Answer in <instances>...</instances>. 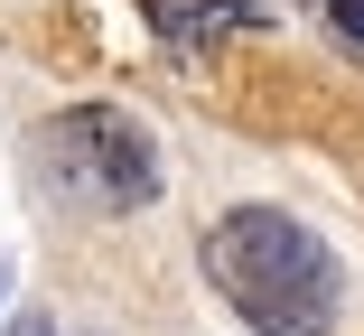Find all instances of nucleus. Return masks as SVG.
Masks as SVG:
<instances>
[{
	"label": "nucleus",
	"mask_w": 364,
	"mask_h": 336,
	"mask_svg": "<svg viewBox=\"0 0 364 336\" xmlns=\"http://www.w3.org/2000/svg\"><path fill=\"white\" fill-rule=\"evenodd\" d=\"M205 281L243 308V327L262 336H327L336 327V299H346V271L336 252L280 206H234L225 224L205 234Z\"/></svg>",
	"instance_id": "f257e3e1"
},
{
	"label": "nucleus",
	"mask_w": 364,
	"mask_h": 336,
	"mask_svg": "<svg viewBox=\"0 0 364 336\" xmlns=\"http://www.w3.org/2000/svg\"><path fill=\"white\" fill-rule=\"evenodd\" d=\"M38 168H47V187L65 196V206H85V215H131V206H150V187H159L150 131H140L131 112H112V103L56 112L38 131Z\"/></svg>",
	"instance_id": "f03ea898"
},
{
	"label": "nucleus",
	"mask_w": 364,
	"mask_h": 336,
	"mask_svg": "<svg viewBox=\"0 0 364 336\" xmlns=\"http://www.w3.org/2000/svg\"><path fill=\"white\" fill-rule=\"evenodd\" d=\"M187 47H205V38H225V28H262V10L252 0H205V19H168Z\"/></svg>",
	"instance_id": "7ed1b4c3"
},
{
	"label": "nucleus",
	"mask_w": 364,
	"mask_h": 336,
	"mask_svg": "<svg viewBox=\"0 0 364 336\" xmlns=\"http://www.w3.org/2000/svg\"><path fill=\"white\" fill-rule=\"evenodd\" d=\"M327 19H336L346 38H364V0H327Z\"/></svg>",
	"instance_id": "20e7f679"
},
{
	"label": "nucleus",
	"mask_w": 364,
	"mask_h": 336,
	"mask_svg": "<svg viewBox=\"0 0 364 336\" xmlns=\"http://www.w3.org/2000/svg\"><path fill=\"white\" fill-rule=\"evenodd\" d=\"M0 299H10V271H0Z\"/></svg>",
	"instance_id": "39448f33"
}]
</instances>
